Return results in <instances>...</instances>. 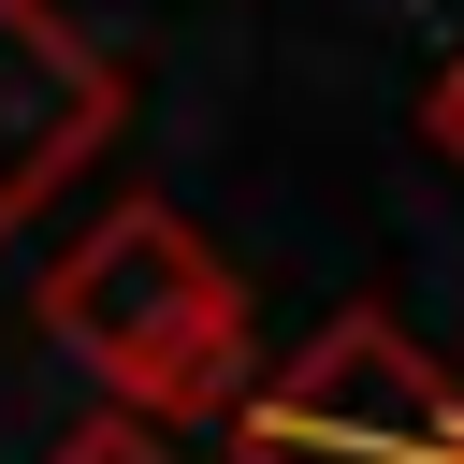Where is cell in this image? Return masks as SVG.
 <instances>
[{
    "label": "cell",
    "mask_w": 464,
    "mask_h": 464,
    "mask_svg": "<svg viewBox=\"0 0 464 464\" xmlns=\"http://www.w3.org/2000/svg\"><path fill=\"white\" fill-rule=\"evenodd\" d=\"M44 348H72L116 392V420H218L246 406V276L174 203H116L44 261Z\"/></svg>",
    "instance_id": "obj_1"
},
{
    "label": "cell",
    "mask_w": 464,
    "mask_h": 464,
    "mask_svg": "<svg viewBox=\"0 0 464 464\" xmlns=\"http://www.w3.org/2000/svg\"><path fill=\"white\" fill-rule=\"evenodd\" d=\"M232 464H464V392L392 304H348L232 406Z\"/></svg>",
    "instance_id": "obj_2"
},
{
    "label": "cell",
    "mask_w": 464,
    "mask_h": 464,
    "mask_svg": "<svg viewBox=\"0 0 464 464\" xmlns=\"http://www.w3.org/2000/svg\"><path fill=\"white\" fill-rule=\"evenodd\" d=\"M116 102H130L116 58L72 44L58 0H0V232H29L72 188V160L116 130Z\"/></svg>",
    "instance_id": "obj_3"
},
{
    "label": "cell",
    "mask_w": 464,
    "mask_h": 464,
    "mask_svg": "<svg viewBox=\"0 0 464 464\" xmlns=\"http://www.w3.org/2000/svg\"><path fill=\"white\" fill-rule=\"evenodd\" d=\"M44 464H188V450H174L160 420H116V406H102V420H87V435H58Z\"/></svg>",
    "instance_id": "obj_4"
},
{
    "label": "cell",
    "mask_w": 464,
    "mask_h": 464,
    "mask_svg": "<svg viewBox=\"0 0 464 464\" xmlns=\"http://www.w3.org/2000/svg\"><path fill=\"white\" fill-rule=\"evenodd\" d=\"M435 145H450V160H464V58H450V72H435Z\"/></svg>",
    "instance_id": "obj_5"
}]
</instances>
